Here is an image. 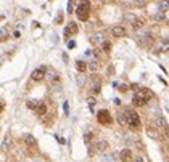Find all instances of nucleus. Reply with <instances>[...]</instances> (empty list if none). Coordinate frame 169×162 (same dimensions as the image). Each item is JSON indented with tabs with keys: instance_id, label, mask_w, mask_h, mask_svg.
<instances>
[{
	"instance_id": "f257e3e1",
	"label": "nucleus",
	"mask_w": 169,
	"mask_h": 162,
	"mask_svg": "<svg viewBox=\"0 0 169 162\" xmlns=\"http://www.w3.org/2000/svg\"><path fill=\"white\" fill-rule=\"evenodd\" d=\"M124 119H126V125L131 127L132 130H140V119H138V114L135 112L131 108H126L124 111Z\"/></svg>"
},
{
	"instance_id": "f03ea898",
	"label": "nucleus",
	"mask_w": 169,
	"mask_h": 162,
	"mask_svg": "<svg viewBox=\"0 0 169 162\" xmlns=\"http://www.w3.org/2000/svg\"><path fill=\"white\" fill-rule=\"evenodd\" d=\"M150 100H152V92L148 88H140L135 92L134 98H132V103H134V106H143Z\"/></svg>"
},
{
	"instance_id": "7ed1b4c3",
	"label": "nucleus",
	"mask_w": 169,
	"mask_h": 162,
	"mask_svg": "<svg viewBox=\"0 0 169 162\" xmlns=\"http://www.w3.org/2000/svg\"><path fill=\"white\" fill-rule=\"evenodd\" d=\"M76 16L79 21H87L90 16V3L87 0H82L79 3V7L76 8Z\"/></svg>"
},
{
	"instance_id": "20e7f679",
	"label": "nucleus",
	"mask_w": 169,
	"mask_h": 162,
	"mask_svg": "<svg viewBox=\"0 0 169 162\" xmlns=\"http://www.w3.org/2000/svg\"><path fill=\"white\" fill-rule=\"evenodd\" d=\"M97 119H98V122L102 125H110L113 122V116H111V112L108 109H102L100 112L97 114Z\"/></svg>"
},
{
	"instance_id": "39448f33",
	"label": "nucleus",
	"mask_w": 169,
	"mask_h": 162,
	"mask_svg": "<svg viewBox=\"0 0 169 162\" xmlns=\"http://www.w3.org/2000/svg\"><path fill=\"white\" fill-rule=\"evenodd\" d=\"M45 77L48 79V82H50V83H56L60 80L58 71H56V69H53V68H47V69H45Z\"/></svg>"
},
{
	"instance_id": "423d86ee",
	"label": "nucleus",
	"mask_w": 169,
	"mask_h": 162,
	"mask_svg": "<svg viewBox=\"0 0 169 162\" xmlns=\"http://www.w3.org/2000/svg\"><path fill=\"white\" fill-rule=\"evenodd\" d=\"M45 66H40V68H37V69H34L32 71V74H31V79L34 80V82H40L42 79H45Z\"/></svg>"
},
{
	"instance_id": "0eeeda50",
	"label": "nucleus",
	"mask_w": 169,
	"mask_h": 162,
	"mask_svg": "<svg viewBox=\"0 0 169 162\" xmlns=\"http://www.w3.org/2000/svg\"><path fill=\"white\" fill-rule=\"evenodd\" d=\"M153 42H155V39H153V35L150 34V32H147L145 35H142V37L138 39V43H140V47H145V48L152 47Z\"/></svg>"
},
{
	"instance_id": "6e6552de",
	"label": "nucleus",
	"mask_w": 169,
	"mask_h": 162,
	"mask_svg": "<svg viewBox=\"0 0 169 162\" xmlns=\"http://www.w3.org/2000/svg\"><path fill=\"white\" fill-rule=\"evenodd\" d=\"M79 32V28H77L76 23H69L65 28V37H71V35H76Z\"/></svg>"
},
{
	"instance_id": "1a4fd4ad",
	"label": "nucleus",
	"mask_w": 169,
	"mask_h": 162,
	"mask_svg": "<svg viewBox=\"0 0 169 162\" xmlns=\"http://www.w3.org/2000/svg\"><path fill=\"white\" fill-rule=\"evenodd\" d=\"M111 34H113V37H124L126 35V28H122V26H114L113 29H111Z\"/></svg>"
},
{
	"instance_id": "9d476101",
	"label": "nucleus",
	"mask_w": 169,
	"mask_h": 162,
	"mask_svg": "<svg viewBox=\"0 0 169 162\" xmlns=\"http://www.w3.org/2000/svg\"><path fill=\"white\" fill-rule=\"evenodd\" d=\"M119 157L122 162H131L132 161V151L131 149H122V151L119 152Z\"/></svg>"
},
{
	"instance_id": "9b49d317",
	"label": "nucleus",
	"mask_w": 169,
	"mask_h": 162,
	"mask_svg": "<svg viewBox=\"0 0 169 162\" xmlns=\"http://www.w3.org/2000/svg\"><path fill=\"white\" fill-rule=\"evenodd\" d=\"M34 111H35V114H37V116H45V112H47V104H45V103H40V101H39Z\"/></svg>"
},
{
	"instance_id": "f8f14e48",
	"label": "nucleus",
	"mask_w": 169,
	"mask_h": 162,
	"mask_svg": "<svg viewBox=\"0 0 169 162\" xmlns=\"http://www.w3.org/2000/svg\"><path fill=\"white\" fill-rule=\"evenodd\" d=\"M24 140H26V145H28L31 149L37 146V140H35V138L32 136V135H26V136H24Z\"/></svg>"
},
{
	"instance_id": "ddd939ff",
	"label": "nucleus",
	"mask_w": 169,
	"mask_h": 162,
	"mask_svg": "<svg viewBox=\"0 0 169 162\" xmlns=\"http://www.w3.org/2000/svg\"><path fill=\"white\" fill-rule=\"evenodd\" d=\"M156 125H158V128H161V130H164L166 133H168V121H166L164 117L156 119Z\"/></svg>"
},
{
	"instance_id": "4468645a",
	"label": "nucleus",
	"mask_w": 169,
	"mask_h": 162,
	"mask_svg": "<svg viewBox=\"0 0 169 162\" xmlns=\"http://www.w3.org/2000/svg\"><path fill=\"white\" fill-rule=\"evenodd\" d=\"M76 69L81 74H84L87 71V63L86 61H76Z\"/></svg>"
},
{
	"instance_id": "2eb2a0df",
	"label": "nucleus",
	"mask_w": 169,
	"mask_h": 162,
	"mask_svg": "<svg viewBox=\"0 0 169 162\" xmlns=\"http://www.w3.org/2000/svg\"><path fill=\"white\" fill-rule=\"evenodd\" d=\"M11 141H13V140H11V136H10V135H7L3 145H2V149H3V151H8V149L11 148Z\"/></svg>"
},
{
	"instance_id": "dca6fc26",
	"label": "nucleus",
	"mask_w": 169,
	"mask_h": 162,
	"mask_svg": "<svg viewBox=\"0 0 169 162\" xmlns=\"http://www.w3.org/2000/svg\"><path fill=\"white\" fill-rule=\"evenodd\" d=\"M95 148L98 149V151H105V149L108 148V143L105 141V140H100V141H95Z\"/></svg>"
},
{
	"instance_id": "f3484780",
	"label": "nucleus",
	"mask_w": 169,
	"mask_h": 162,
	"mask_svg": "<svg viewBox=\"0 0 169 162\" xmlns=\"http://www.w3.org/2000/svg\"><path fill=\"white\" fill-rule=\"evenodd\" d=\"M100 90H102L100 80H95V82H93V85H92V93L93 95H98V93H100Z\"/></svg>"
},
{
	"instance_id": "a211bd4d",
	"label": "nucleus",
	"mask_w": 169,
	"mask_h": 162,
	"mask_svg": "<svg viewBox=\"0 0 169 162\" xmlns=\"http://www.w3.org/2000/svg\"><path fill=\"white\" fill-rule=\"evenodd\" d=\"M103 40H105V35L102 34V32H100V34H95V35L92 37V42H93V43H103Z\"/></svg>"
},
{
	"instance_id": "6ab92c4d",
	"label": "nucleus",
	"mask_w": 169,
	"mask_h": 162,
	"mask_svg": "<svg viewBox=\"0 0 169 162\" xmlns=\"http://www.w3.org/2000/svg\"><path fill=\"white\" fill-rule=\"evenodd\" d=\"M153 19L155 21H159V23H164L166 21V13H156V14H153Z\"/></svg>"
},
{
	"instance_id": "aec40b11",
	"label": "nucleus",
	"mask_w": 169,
	"mask_h": 162,
	"mask_svg": "<svg viewBox=\"0 0 169 162\" xmlns=\"http://www.w3.org/2000/svg\"><path fill=\"white\" fill-rule=\"evenodd\" d=\"M158 8H159V13H166V11H168V0H163V2H159Z\"/></svg>"
},
{
	"instance_id": "412c9836",
	"label": "nucleus",
	"mask_w": 169,
	"mask_h": 162,
	"mask_svg": "<svg viewBox=\"0 0 169 162\" xmlns=\"http://www.w3.org/2000/svg\"><path fill=\"white\" fill-rule=\"evenodd\" d=\"M132 26H134L135 31H137V29H140V28H143V19H142V18H138V19H134Z\"/></svg>"
},
{
	"instance_id": "4be33fe9",
	"label": "nucleus",
	"mask_w": 169,
	"mask_h": 162,
	"mask_svg": "<svg viewBox=\"0 0 169 162\" xmlns=\"http://www.w3.org/2000/svg\"><path fill=\"white\" fill-rule=\"evenodd\" d=\"M147 133H148V136L150 138H153V140H158V132L155 130V128H147Z\"/></svg>"
},
{
	"instance_id": "5701e85b",
	"label": "nucleus",
	"mask_w": 169,
	"mask_h": 162,
	"mask_svg": "<svg viewBox=\"0 0 169 162\" xmlns=\"http://www.w3.org/2000/svg\"><path fill=\"white\" fill-rule=\"evenodd\" d=\"M8 39V29H0V42H3Z\"/></svg>"
},
{
	"instance_id": "b1692460",
	"label": "nucleus",
	"mask_w": 169,
	"mask_h": 162,
	"mask_svg": "<svg viewBox=\"0 0 169 162\" xmlns=\"http://www.w3.org/2000/svg\"><path fill=\"white\" fill-rule=\"evenodd\" d=\"M118 121H119V124L122 125V127H126V119H124V112H119V114H118Z\"/></svg>"
},
{
	"instance_id": "393cba45",
	"label": "nucleus",
	"mask_w": 169,
	"mask_h": 162,
	"mask_svg": "<svg viewBox=\"0 0 169 162\" xmlns=\"http://www.w3.org/2000/svg\"><path fill=\"white\" fill-rule=\"evenodd\" d=\"M87 103H89V108H90V109H93V106H95L97 100H95L93 97H89V98H87Z\"/></svg>"
},
{
	"instance_id": "a878e982",
	"label": "nucleus",
	"mask_w": 169,
	"mask_h": 162,
	"mask_svg": "<svg viewBox=\"0 0 169 162\" xmlns=\"http://www.w3.org/2000/svg\"><path fill=\"white\" fill-rule=\"evenodd\" d=\"M87 68H90L92 71H97V68H98V63H97L95 59H93V61H90L89 64H87Z\"/></svg>"
},
{
	"instance_id": "bb28decb",
	"label": "nucleus",
	"mask_w": 169,
	"mask_h": 162,
	"mask_svg": "<svg viewBox=\"0 0 169 162\" xmlns=\"http://www.w3.org/2000/svg\"><path fill=\"white\" fill-rule=\"evenodd\" d=\"M37 103H39V101L29 100V101H28V108H29V109H35V106H37Z\"/></svg>"
},
{
	"instance_id": "cd10ccee",
	"label": "nucleus",
	"mask_w": 169,
	"mask_h": 162,
	"mask_svg": "<svg viewBox=\"0 0 169 162\" xmlns=\"http://www.w3.org/2000/svg\"><path fill=\"white\" fill-rule=\"evenodd\" d=\"M134 3H135V7H138V8H143L145 5H147V2H145V0H135Z\"/></svg>"
},
{
	"instance_id": "c85d7f7f",
	"label": "nucleus",
	"mask_w": 169,
	"mask_h": 162,
	"mask_svg": "<svg viewBox=\"0 0 169 162\" xmlns=\"http://www.w3.org/2000/svg\"><path fill=\"white\" fill-rule=\"evenodd\" d=\"M72 8H74V0H69L68 2V13H72Z\"/></svg>"
},
{
	"instance_id": "c756f323",
	"label": "nucleus",
	"mask_w": 169,
	"mask_h": 162,
	"mask_svg": "<svg viewBox=\"0 0 169 162\" xmlns=\"http://www.w3.org/2000/svg\"><path fill=\"white\" fill-rule=\"evenodd\" d=\"M118 87H119V92H121V93H126V92L129 90V85H118Z\"/></svg>"
},
{
	"instance_id": "7c9ffc66",
	"label": "nucleus",
	"mask_w": 169,
	"mask_h": 162,
	"mask_svg": "<svg viewBox=\"0 0 169 162\" xmlns=\"http://www.w3.org/2000/svg\"><path fill=\"white\" fill-rule=\"evenodd\" d=\"M103 50H105V52H110V50H111L110 42H103Z\"/></svg>"
},
{
	"instance_id": "2f4dec72",
	"label": "nucleus",
	"mask_w": 169,
	"mask_h": 162,
	"mask_svg": "<svg viewBox=\"0 0 169 162\" xmlns=\"http://www.w3.org/2000/svg\"><path fill=\"white\" fill-rule=\"evenodd\" d=\"M90 140H92V133H86V135H84V141H86V143H89Z\"/></svg>"
},
{
	"instance_id": "473e14b6",
	"label": "nucleus",
	"mask_w": 169,
	"mask_h": 162,
	"mask_svg": "<svg viewBox=\"0 0 169 162\" xmlns=\"http://www.w3.org/2000/svg\"><path fill=\"white\" fill-rule=\"evenodd\" d=\"M77 83H79V85H82V83H84V76H82V74L77 76Z\"/></svg>"
},
{
	"instance_id": "72a5a7b5",
	"label": "nucleus",
	"mask_w": 169,
	"mask_h": 162,
	"mask_svg": "<svg viewBox=\"0 0 169 162\" xmlns=\"http://www.w3.org/2000/svg\"><path fill=\"white\" fill-rule=\"evenodd\" d=\"M74 47H76V42H74V40H69L68 42V48H74Z\"/></svg>"
},
{
	"instance_id": "f704fd0d",
	"label": "nucleus",
	"mask_w": 169,
	"mask_h": 162,
	"mask_svg": "<svg viewBox=\"0 0 169 162\" xmlns=\"http://www.w3.org/2000/svg\"><path fill=\"white\" fill-rule=\"evenodd\" d=\"M60 23H63V14H58V16H56V24H60Z\"/></svg>"
},
{
	"instance_id": "c9c22d12",
	"label": "nucleus",
	"mask_w": 169,
	"mask_h": 162,
	"mask_svg": "<svg viewBox=\"0 0 169 162\" xmlns=\"http://www.w3.org/2000/svg\"><path fill=\"white\" fill-rule=\"evenodd\" d=\"M131 88H134V90H137V88H138V85H137V83H132V85H131Z\"/></svg>"
},
{
	"instance_id": "e433bc0d",
	"label": "nucleus",
	"mask_w": 169,
	"mask_h": 162,
	"mask_svg": "<svg viewBox=\"0 0 169 162\" xmlns=\"http://www.w3.org/2000/svg\"><path fill=\"white\" fill-rule=\"evenodd\" d=\"M134 162H143V159H142V157H137V159H135Z\"/></svg>"
},
{
	"instance_id": "4c0bfd02",
	"label": "nucleus",
	"mask_w": 169,
	"mask_h": 162,
	"mask_svg": "<svg viewBox=\"0 0 169 162\" xmlns=\"http://www.w3.org/2000/svg\"><path fill=\"white\" fill-rule=\"evenodd\" d=\"M2 111H3V103L0 101V112H2Z\"/></svg>"
},
{
	"instance_id": "58836bf2",
	"label": "nucleus",
	"mask_w": 169,
	"mask_h": 162,
	"mask_svg": "<svg viewBox=\"0 0 169 162\" xmlns=\"http://www.w3.org/2000/svg\"><path fill=\"white\" fill-rule=\"evenodd\" d=\"M2 19H3V16H0V21H2Z\"/></svg>"
}]
</instances>
